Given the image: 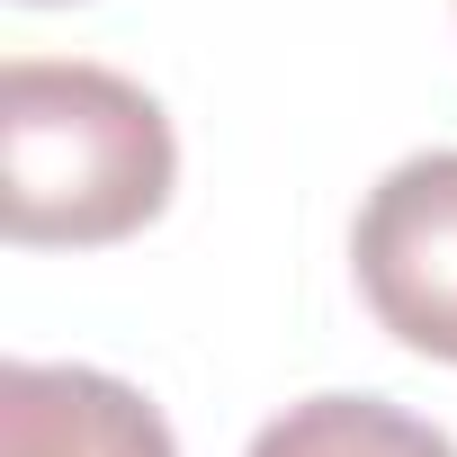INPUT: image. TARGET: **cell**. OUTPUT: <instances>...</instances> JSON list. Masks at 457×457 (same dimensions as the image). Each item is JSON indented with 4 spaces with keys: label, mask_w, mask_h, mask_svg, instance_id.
<instances>
[{
    "label": "cell",
    "mask_w": 457,
    "mask_h": 457,
    "mask_svg": "<svg viewBox=\"0 0 457 457\" xmlns=\"http://www.w3.org/2000/svg\"><path fill=\"white\" fill-rule=\"evenodd\" d=\"M179 144L144 81L108 63H0V224L28 252H99L170 206Z\"/></svg>",
    "instance_id": "cell-1"
},
{
    "label": "cell",
    "mask_w": 457,
    "mask_h": 457,
    "mask_svg": "<svg viewBox=\"0 0 457 457\" xmlns=\"http://www.w3.org/2000/svg\"><path fill=\"white\" fill-rule=\"evenodd\" d=\"M252 457H457V439L386 395H305L261 421Z\"/></svg>",
    "instance_id": "cell-4"
},
{
    "label": "cell",
    "mask_w": 457,
    "mask_h": 457,
    "mask_svg": "<svg viewBox=\"0 0 457 457\" xmlns=\"http://www.w3.org/2000/svg\"><path fill=\"white\" fill-rule=\"evenodd\" d=\"M0 457H179L153 395L108 368L10 359L0 368Z\"/></svg>",
    "instance_id": "cell-3"
},
{
    "label": "cell",
    "mask_w": 457,
    "mask_h": 457,
    "mask_svg": "<svg viewBox=\"0 0 457 457\" xmlns=\"http://www.w3.org/2000/svg\"><path fill=\"white\" fill-rule=\"evenodd\" d=\"M350 270L403 350L457 368V153H412L368 188Z\"/></svg>",
    "instance_id": "cell-2"
}]
</instances>
